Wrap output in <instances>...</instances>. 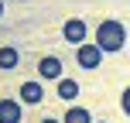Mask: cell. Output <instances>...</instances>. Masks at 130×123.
Instances as JSON below:
<instances>
[{
    "mask_svg": "<svg viewBox=\"0 0 130 123\" xmlns=\"http://www.w3.org/2000/svg\"><path fill=\"white\" fill-rule=\"evenodd\" d=\"M0 123H21V103L0 99Z\"/></svg>",
    "mask_w": 130,
    "mask_h": 123,
    "instance_id": "obj_6",
    "label": "cell"
},
{
    "mask_svg": "<svg viewBox=\"0 0 130 123\" xmlns=\"http://www.w3.org/2000/svg\"><path fill=\"white\" fill-rule=\"evenodd\" d=\"M0 17H4V0H0Z\"/></svg>",
    "mask_w": 130,
    "mask_h": 123,
    "instance_id": "obj_11",
    "label": "cell"
},
{
    "mask_svg": "<svg viewBox=\"0 0 130 123\" xmlns=\"http://www.w3.org/2000/svg\"><path fill=\"white\" fill-rule=\"evenodd\" d=\"M120 106H123V113H127V116H130V85H127V89H123V96H120Z\"/></svg>",
    "mask_w": 130,
    "mask_h": 123,
    "instance_id": "obj_10",
    "label": "cell"
},
{
    "mask_svg": "<svg viewBox=\"0 0 130 123\" xmlns=\"http://www.w3.org/2000/svg\"><path fill=\"white\" fill-rule=\"evenodd\" d=\"M58 96L65 99V103H72V99L79 96V82H72V79H62V82H58Z\"/></svg>",
    "mask_w": 130,
    "mask_h": 123,
    "instance_id": "obj_9",
    "label": "cell"
},
{
    "mask_svg": "<svg viewBox=\"0 0 130 123\" xmlns=\"http://www.w3.org/2000/svg\"><path fill=\"white\" fill-rule=\"evenodd\" d=\"M17 62H21V55H17V48H10V45H4L0 48V68H17Z\"/></svg>",
    "mask_w": 130,
    "mask_h": 123,
    "instance_id": "obj_7",
    "label": "cell"
},
{
    "mask_svg": "<svg viewBox=\"0 0 130 123\" xmlns=\"http://www.w3.org/2000/svg\"><path fill=\"white\" fill-rule=\"evenodd\" d=\"M41 123H58V120H41Z\"/></svg>",
    "mask_w": 130,
    "mask_h": 123,
    "instance_id": "obj_12",
    "label": "cell"
},
{
    "mask_svg": "<svg viewBox=\"0 0 130 123\" xmlns=\"http://www.w3.org/2000/svg\"><path fill=\"white\" fill-rule=\"evenodd\" d=\"M41 99H45V85H41V82H24V85H21V103L38 106Z\"/></svg>",
    "mask_w": 130,
    "mask_h": 123,
    "instance_id": "obj_4",
    "label": "cell"
},
{
    "mask_svg": "<svg viewBox=\"0 0 130 123\" xmlns=\"http://www.w3.org/2000/svg\"><path fill=\"white\" fill-rule=\"evenodd\" d=\"M75 62L82 65V68H99V62H103V48L99 45H79V51H75Z\"/></svg>",
    "mask_w": 130,
    "mask_h": 123,
    "instance_id": "obj_2",
    "label": "cell"
},
{
    "mask_svg": "<svg viewBox=\"0 0 130 123\" xmlns=\"http://www.w3.org/2000/svg\"><path fill=\"white\" fill-rule=\"evenodd\" d=\"M96 123H106V120H96Z\"/></svg>",
    "mask_w": 130,
    "mask_h": 123,
    "instance_id": "obj_13",
    "label": "cell"
},
{
    "mask_svg": "<svg viewBox=\"0 0 130 123\" xmlns=\"http://www.w3.org/2000/svg\"><path fill=\"white\" fill-rule=\"evenodd\" d=\"M38 72H41V79H62V62L55 55H45L38 62Z\"/></svg>",
    "mask_w": 130,
    "mask_h": 123,
    "instance_id": "obj_5",
    "label": "cell"
},
{
    "mask_svg": "<svg viewBox=\"0 0 130 123\" xmlns=\"http://www.w3.org/2000/svg\"><path fill=\"white\" fill-rule=\"evenodd\" d=\"M62 123H92V116H89V110H86V106H72V110L65 113Z\"/></svg>",
    "mask_w": 130,
    "mask_h": 123,
    "instance_id": "obj_8",
    "label": "cell"
},
{
    "mask_svg": "<svg viewBox=\"0 0 130 123\" xmlns=\"http://www.w3.org/2000/svg\"><path fill=\"white\" fill-rule=\"evenodd\" d=\"M96 45L103 51H120L127 45V27L120 21H99L96 24Z\"/></svg>",
    "mask_w": 130,
    "mask_h": 123,
    "instance_id": "obj_1",
    "label": "cell"
},
{
    "mask_svg": "<svg viewBox=\"0 0 130 123\" xmlns=\"http://www.w3.org/2000/svg\"><path fill=\"white\" fill-rule=\"evenodd\" d=\"M62 34H65V41H69V45H82V41H86V24H82L79 17H72V21H65Z\"/></svg>",
    "mask_w": 130,
    "mask_h": 123,
    "instance_id": "obj_3",
    "label": "cell"
}]
</instances>
